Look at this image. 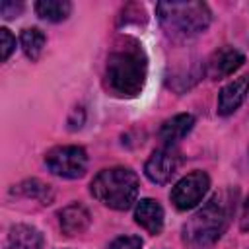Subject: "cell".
<instances>
[{"instance_id":"ffe728a7","label":"cell","mask_w":249,"mask_h":249,"mask_svg":"<svg viewBox=\"0 0 249 249\" xmlns=\"http://www.w3.org/2000/svg\"><path fill=\"white\" fill-rule=\"evenodd\" d=\"M239 228H241V231H249V196L243 202V210H241V218H239Z\"/></svg>"},{"instance_id":"8fae6325","label":"cell","mask_w":249,"mask_h":249,"mask_svg":"<svg viewBox=\"0 0 249 249\" xmlns=\"http://www.w3.org/2000/svg\"><path fill=\"white\" fill-rule=\"evenodd\" d=\"M89 222H91V216H89L88 208L80 202H72L58 212V224L66 235H78V233L86 231Z\"/></svg>"},{"instance_id":"6da1fadb","label":"cell","mask_w":249,"mask_h":249,"mask_svg":"<svg viewBox=\"0 0 249 249\" xmlns=\"http://www.w3.org/2000/svg\"><path fill=\"white\" fill-rule=\"evenodd\" d=\"M148 74V58L142 45L132 37H121L107 56L105 86L117 97H136Z\"/></svg>"},{"instance_id":"277c9868","label":"cell","mask_w":249,"mask_h":249,"mask_svg":"<svg viewBox=\"0 0 249 249\" xmlns=\"http://www.w3.org/2000/svg\"><path fill=\"white\" fill-rule=\"evenodd\" d=\"M89 191L101 204L113 210H126L136 202L138 177L130 167H109L93 177Z\"/></svg>"},{"instance_id":"8992f818","label":"cell","mask_w":249,"mask_h":249,"mask_svg":"<svg viewBox=\"0 0 249 249\" xmlns=\"http://www.w3.org/2000/svg\"><path fill=\"white\" fill-rule=\"evenodd\" d=\"M208 189H210V177L204 171H193L175 183V187L169 193V198L173 206L183 212L200 204Z\"/></svg>"},{"instance_id":"9a60e30c","label":"cell","mask_w":249,"mask_h":249,"mask_svg":"<svg viewBox=\"0 0 249 249\" xmlns=\"http://www.w3.org/2000/svg\"><path fill=\"white\" fill-rule=\"evenodd\" d=\"M45 41H47L45 33H43L41 29H37V27H27V29H23L21 35H19L21 49H23L25 56H27L31 62L39 60V56H41V53H43V49H45Z\"/></svg>"},{"instance_id":"9c48e42d","label":"cell","mask_w":249,"mask_h":249,"mask_svg":"<svg viewBox=\"0 0 249 249\" xmlns=\"http://www.w3.org/2000/svg\"><path fill=\"white\" fill-rule=\"evenodd\" d=\"M247 93H249V74L239 76L233 82L226 84L218 95V113L220 115H231L245 101Z\"/></svg>"},{"instance_id":"3957f363","label":"cell","mask_w":249,"mask_h":249,"mask_svg":"<svg viewBox=\"0 0 249 249\" xmlns=\"http://www.w3.org/2000/svg\"><path fill=\"white\" fill-rule=\"evenodd\" d=\"M158 19L163 31L173 39H189L202 33L212 19L204 2H160L156 4Z\"/></svg>"},{"instance_id":"7c38bea8","label":"cell","mask_w":249,"mask_h":249,"mask_svg":"<svg viewBox=\"0 0 249 249\" xmlns=\"http://www.w3.org/2000/svg\"><path fill=\"white\" fill-rule=\"evenodd\" d=\"M4 249H43V235L33 226L16 224L8 231Z\"/></svg>"},{"instance_id":"ac0fdd59","label":"cell","mask_w":249,"mask_h":249,"mask_svg":"<svg viewBox=\"0 0 249 249\" xmlns=\"http://www.w3.org/2000/svg\"><path fill=\"white\" fill-rule=\"evenodd\" d=\"M0 47H2V60H8L10 58V54L14 53V49H16V39H14V35L10 33V29H6V27H2L0 29Z\"/></svg>"},{"instance_id":"ba28073f","label":"cell","mask_w":249,"mask_h":249,"mask_svg":"<svg viewBox=\"0 0 249 249\" xmlns=\"http://www.w3.org/2000/svg\"><path fill=\"white\" fill-rule=\"evenodd\" d=\"M243 62H245L243 53H239L237 49L226 45V47L214 51L212 56L208 58V76L214 78V80L231 76L237 68L243 66Z\"/></svg>"},{"instance_id":"30bf717a","label":"cell","mask_w":249,"mask_h":249,"mask_svg":"<svg viewBox=\"0 0 249 249\" xmlns=\"http://www.w3.org/2000/svg\"><path fill=\"white\" fill-rule=\"evenodd\" d=\"M134 222L144 228L148 233L158 235L163 228V208L154 198H142L134 208Z\"/></svg>"},{"instance_id":"7a4b0ae2","label":"cell","mask_w":249,"mask_h":249,"mask_svg":"<svg viewBox=\"0 0 249 249\" xmlns=\"http://www.w3.org/2000/svg\"><path fill=\"white\" fill-rule=\"evenodd\" d=\"M235 210V191L216 193L183 224V243L187 249H212L226 231Z\"/></svg>"},{"instance_id":"d6986e66","label":"cell","mask_w":249,"mask_h":249,"mask_svg":"<svg viewBox=\"0 0 249 249\" xmlns=\"http://www.w3.org/2000/svg\"><path fill=\"white\" fill-rule=\"evenodd\" d=\"M23 10V4L21 2H14V0H4L0 4V14L6 18V19H12L16 16H19Z\"/></svg>"},{"instance_id":"5b68a950","label":"cell","mask_w":249,"mask_h":249,"mask_svg":"<svg viewBox=\"0 0 249 249\" xmlns=\"http://www.w3.org/2000/svg\"><path fill=\"white\" fill-rule=\"evenodd\" d=\"M45 163L51 173L62 179H78L86 173L88 154L80 146H56L47 152Z\"/></svg>"},{"instance_id":"5bb4252c","label":"cell","mask_w":249,"mask_h":249,"mask_svg":"<svg viewBox=\"0 0 249 249\" xmlns=\"http://www.w3.org/2000/svg\"><path fill=\"white\" fill-rule=\"evenodd\" d=\"M35 12L41 19L56 23V21H62L70 16L72 4L68 0H39L35 4Z\"/></svg>"},{"instance_id":"4fadbf2b","label":"cell","mask_w":249,"mask_h":249,"mask_svg":"<svg viewBox=\"0 0 249 249\" xmlns=\"http://www.w3.org/2000/svg\"><path fill=\"white\" fill-rule=\"evenodd\" d=\"M195 126V117L189 113H181L175 115L171 119H167L161 128H160V140L163 142V146H175L181 138H185Z\"/></svg>"},{"instance_id":"e0dca14e","label":"cell","mask_w":249,"mask_h":249,"mask_svg":"<svg viewBox=\"0 0 249 249\" xmlns=\"http://www.w3.org/2000/svg\"><path fill=\"white\" fill-rule=\"evenodd\" d=\"M142 239L138 235H121L109 243V249H140Z\"/></svg>"},{"instance_id":"2e32d148","label":"cell","mask_w":249,"mask_h":249,"mask_svg":"<svg viewBox=\"0 0 249 249\" xmlns=\"http://www.w3.org/2000/svg\"><path fill=\"white\" fill-rule=\"evenodd\" d=\"M16 191L21 193V195L27 196V198L39 200L41 204H51L53 198H54V193H53L51 185H47V183H43V181H39V179H27V181L19 183L18 189H14V193H16Z\"/></svg>"},{"instance_id":"52a82bcc","label":"cell","mask_w":249,"mask_h":249,"mask_svg":"<svg viewBox=\"0 0 249 249\" xmlns=\"http://www.w3.org/2000/svg\"><path fill=\"white\" fill-rule=\"evenodd\" d=\"M179 165H181V154L175 150V146H163L148 158L144 165V173L152 183L165 185L175 177Z\"/></svg>"}]
</instances>
